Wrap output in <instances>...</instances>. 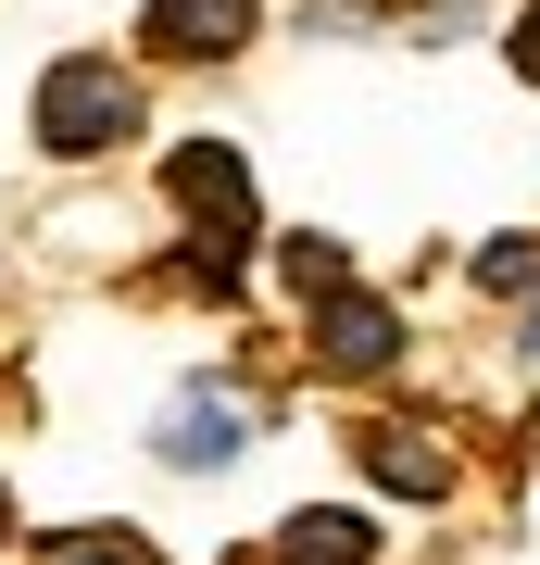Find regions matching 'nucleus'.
<instances>
[{"label": "nucleus", "mask_w": 540, "mask_h": 565, "mask_svg": "<svg viewBox=\"0 0 540 565\" xmlns=\"http://www.w3.org/2000/svg\"><path fill=\"white\" fill-rule=\"evenodd\" d=\"M163 189H177V214L201 226L189 239V289H240V252H252V163L226 139H189L163 151Z\"/></svg>", "instance_id": "nucleus-1"}, {"label": "nucleus", "mask_w": 540, "mask_h": 565, "mask_svg": "<svg viewBox=\"0 0 540 565\" xmlns=\"http://www.w3.org/2000/svg\"><path fill=\"white\" fill-rule=\"evenodd\" d=\"M139 139V76L114 51H63L39 76V151H114Z\"/></svg>", "instance_id": "nucleus-2"}, {"label": "nucleus", "mask_w": 540, "mask_h": 565, "mask_svg": "<svg viewBox=\"0 0 540 565\" xmlns=\"http://www.w3.org/2000/svg\"><path fill=\"white\" fill-rule=\"evenodd\" d=\"M240 440H252V403H240V390H214V377L177 390V403H163V427H151V452L189 465V478H201V465H240Z\"/></svg>", "instance_id": "nucleus-3"}, {"label": "nucleus", "mask_w": 540, "mask_h": 565, "mask_svg": "<svg viewBox=\"0 0 540 565\" xmlns=\"http://www.w3.org/2000/svg\"><path fill=\"white\" fill-rule=\"evenodd\" d=\"M252 25H264V0H151V13H139V39H151L163 63H226Z\"/></svg>", "instance_id": "nucleus-4"}, {"label": "nucleus", "mask_w": 540, "mask_h": 565, "mask_svg": "<svg viewBox=\"0 0 540 565\" xmlns=\"http://www.w3.org/2000/svg\"><path fill=\"white\" fill-rule=\"evenodd\" d=\"M315 352L340 364V377H378V364H402V315L378 289H327L315 302Z\"/></svg>", "instance_id": "nucleus-5"}, {"label": "nucleus", "mask_w": 540, "mask_h": 565, "mask_svg": "<svg viewBox=\"0 0 540 565\" xmlns=\"http://www.w3.org/2000/svg\"><path fill=\"white\" fill-rule=\"evenodd\" d=\"M364 465H378L390 490H415V503H441V490H453V452L427 440V427H364Z\"/></svg>", "instance_id": "nucleus-6"}, {"label": "nucleus", "mask_w": 540, "mask_h": 565, "mask_svg": "<svg viewBox=\"0 0 540 565\" xmlns=\"http://www.w3.org/2000/svg\"><path fill=\"white\" fill-rule=\"evenodd\" d=\"M364 553H378V527H364V515H289L277 527V565H364Z\"/></svg>", "instance_id": "nucleus-7"}, {"label": "nucleus", "mask_w": 540, "mask_h": 565, "mask_svg": "<svg viewBox=\"0 0 540 565\" xmlns=\"http://www.w3.org/2000/svg\"><path fill=\"white\" fill-rule=\"evenodd\" d=\"M39 565H151L139 527H63V541H39Z\"/></svg>", "instance_id": "nucleus-8"}, {"label": "nucleus", "mask_w": 540, "mask_h": 565, "mask_svg": "<svg viewBox=\"0 0 540 565\" xmlns=\"http://www.w3.org/2000/svg\"><path fill=\"white\" fill-rule=\"evenodd\" d=\"M277 252H289V277L315 289V302H327V289H352V277H340V239H277Z\"/></svg>", "instance_id": "nucleus-9"}, {"label": "nucleus", "mask_w": 540, "mask_h": 565, "mask_svg": "<svg viewBox=\"0 0 540 565\" xmlns=\"http://www.w3.org/2000/svg\"><path fill=\"white\" fill-rule=\"evenodd\" d=\"M478 277H490V289H540V239H490Z\"/></svg>", "instance_id": "nucleus-10"}, {"label": "nucleus", "mask_w": 540, "mask_h": 565, "mask_svg": "<svg viewBox=\"0 0 540 565\" xmlns=\"http://www.w3.org/2000/svg\"><path fill=\"white\" fill-rule=\"evenodd\" d=\"M516 76L540 88V0H528V13H516Z\"/></svg>", "instance_id": "nucleus-11"}, {"label": "nucleus", "mask_w": 540, "mask_h": 565, "mask_svg": "<svg viewBox=\"0 0 540 565\" xmlns=\"http://www.w3.org/2000/svg\"><path fill=\"white\" fill-rule=\"evenodd\" d=\"M0 527H13V490H0Z\"/></svg>", "instance_id": "nucleus-12"}]
</instances>
